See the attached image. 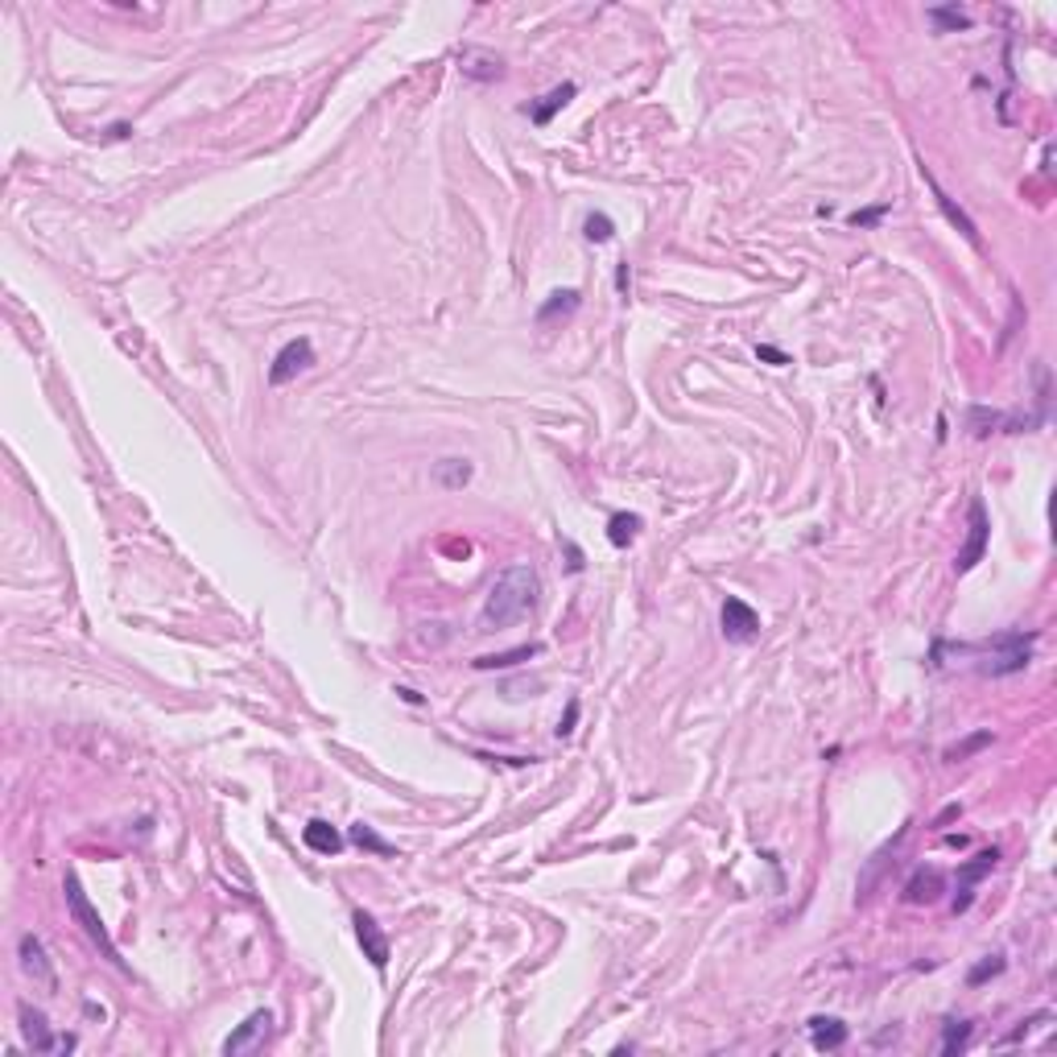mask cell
<instances>
[{"instance_id": "1", "label": "cell", "mask_w": 1057, "mask_h": 1057, "mask_svg": "<svg viewBox=\"0 0 1057 1057\" xmlns=\"http://www.w3.org/2000/svg\"><path fill=\"white\" fill-rule=\"evenodd\" d=\"M537 591H542V583H537V570L529 562L500 570L492 591H488V603L480 612V632H500V628L521 624L537 607Z\"/></svg>"}, {"instance_id": "2", "label": "cell", "mask_w": 1057, "mask_h": 1057, "mask_svg": "<svg viewBox=\"0 0 1057 1057\" xmlns=\"http://www.w3.org/2000/svg\"><path fill=\"white\" fill-rule=\"evenodd\" d=\"M1033 640H1037V632H1004L983 645H958V657H979V674L1004 678V674H1020L1033 661Z\"/></svg>"}, {"instance_id": "3", "label": "cell", "mask_w": 1057, "mask_h": 1057, "mask_svg": "<svg viewBox=\"0 0 1057 1057\" xmlns=\"http://www.w3.org/2000/svg\"><path fill=\"white\" fill-rule=\"evenodd\" d=\"M62 893H66V904H71V917L83 925V934H87L95 946H100V950H103V958H108V963H112V966H124L120 950H116V946H112V938H108V929H103L100 913H95V909H92V901H87V893H83V884H79V876H75V872H66V880H62Z\"/></svg>"}, {"instance_id": "4", "label": "cell", "mask_w": 1057, "mask_h": 1057, "mask_svg": "<svg viewBox=\"0 0 1057 1057\" xmlns=\"http://www.w3.org/2000/svg\"><path fill=\"white\" fill-rule=\"evenodd\" d=\"M718 624H723V637L735 640V645H752L760 637V616L756 607H748L744 599H723V612H718Z\"/></svg>"}, {"instance_id": "5", "label": "cell", "mask_w": 1057, "mask_h": 1057, "mask_svg": "<svg viewBox=\"0 0 1057 1057\" xmlns=\"http://www.w3.org/2000/svg\"><path fill=\"white\" fill-rule=\"evenodd\" d=\"M987 533H991V524H987L983 500H971V533H966V545L958 550V558H955V570H958V575H966V570H975V562H983Z\"/></svg>"}, {"instance_id": "6", "label": "cell", "mask_w": 1057, "mask_h": 1057, "mask_svg": "<svg viewBox=\"0 0 1057 1057\" xmlns=\"http://www.w3.org/2000/svg\"><path fill=\"white\" fill-rule=\"evenodd\" d=\"M310 364H314V348H310V339H289L286 348L273 356L269 384H289V380L298 376V372H306Z\"/></svg>"}, {"instance_id": "7", "label": "cell", "mask_w": 1057, "mask_h": 1057, "mask_svg": "<svg viewBox=\"0 0 1057 1057\" xmlns=\"http://www.w3.org/2000/svg\"><path fill=\"white\" fill-rule=\"evenodd\" d=\"M996 863H1000V851H996V847H991V851H979L975 859H971V863H966V868H963V872H958V896H955V913H966V909H971V901H975V884L983 880V876L991 872Z\"/></svg>"}, {"instance_id": "8", "label": "cell", "mask_w": 1057, "mask_h": 1057, "mask_svg": "<svg viewBox=\"0 0 1057 1057\" xmlns=\"http://www.w3.org/2000/svg\"><path fill=\"white\" fill-rule=\"evenodd\" d=\"M356 938H359V946H364V955H368V963L376 966V971H384L389 966V938L380 934V925H376V917L372 913H364V909H356Z\"/></svg>"}, {"instance_id": "9", "label": "cell", "mask_w": 1057, "mask_h": 1057, "mask_svg": "<svg viewBox=\"0 0 1057 1057\" xmlns=\"http://www.w3.org/2000/svg\"><path fill=\"white\" fill-rule=\"evenodd\" d=\"M21 1028H25V1037H30V1045L38 1049V1053H54V1049H75V1037H50V1028H46V1017H41L38 1008L21 1004Z\"/></svg>"}, {"instance_id": "10", "label": "cell", "mask_w": 1057, "mask_h": 1057, "mask_svg": "<svg viewBox=\"0 0 1057 1057\" xmlns=\"http://www.w3.org/2000/svg\"><path fill=\"white\" fill-rule=\"evenodd\" d=\"M269 1025H273V1017H269L265 1008H260V1012H252V1017H248L244 1025H240L236 1033H232V1037L224 1041V1053H227V1057H236V1053H248V1049H257L260 1041L269 1037Z\"/></svg>"}, {"instance_id": "11", "label": "cell", "mask_w": 1057, "mask_h": 1057, "mask_svg": "<svg viewBox=\"0 0 1057 1057\" xmlns=\"http://www.w3.org/2000/svg\"><path fill=\"white\" fill-rule=\"evenodd\" d=\"M459 71L467 79H500L504 75V58L496 50H480V46H462L459 50Z\"/></svg>"}, {"instance_id": "12", "label": "cell", "mask_w": 1057, "mask_h": 1057, "mask_svg": "<svg viewBox=\"0 0 1057 1057\" xmlns=\"http://www.w3.org/2000/svg\"><path fill=\"white\" fill-rule=\"evenodd\" d=\"M21 966H25V971H30V975L38 979L41 987H46V991H54V987H58V979H54V966H50V958H46V946H41L33 934L21 938Z\"/></svg>"}, {"instance_id": "13", "label": "cell", "mask_w": 1057, "mask_h": 1057, "mask_svg": "<svg viewBox=\"0 0 1057 1057\" xmlns=\"http://www.w3.org/2000/svg\"><path fill=\"white\" fill-rule=\"evenodd\" d=\"M946 888V880H942V872L938 868H917L913 872V880L904 884V901L909 904H929V901H938V893Z\"/></svg>"}, {"instance_id": "14", "label": "cell", "mask_w": 1057, "mask_h": 1057, "mask_svg": "<svg viewBox=\"0 0 1057 1057\" xmlns=\"http://www.w3.org/2000/svg\"><path fill=\"white\" fill-rule=\"evenodd\" d=\"M302 839H306V847H310V851H319V855H335V851H343V834L335 831L330 822H322V818L306 822V831H302Z\"/></svg>"}, {"instance_id": "15", "label": "cell", "mask_w": 1057, "mask_h": 1057, "mask_svg": "<svg viewBox=\"0 0 1057 1057\" xmlns=\"http://www.w3.org/2000/svg\"><path fill=\"white\" fill-rule=\"evenodd\" d=\"M575 92H578L575 83H562V87H554V92H550V95H542V103H533V108H524V112H529V120H533V124H542V128H545V124L554 120V112H558V108H566V103L575 100Z\"/></svg>"}, {"instance_id": "16", "label": "cell", "mask_w": 1057, "mask_h": 1057, "mask_svg": "<svg viewBox=\"0 0 1057 1057\" xmlns=\"http://www.w3.org/2000/svg\"><path fill=\"white\" fill-rule=\"evenodd\" d=\"M810 1037H814V1049H842L847 1045V1025L834 1017H814Z\"/></svg>"}, {"instance_id": "17", "label": "cell", "mask_w": 1057, "mask_h": 1057, "mask_svg": "<svg viewBox=\"0 0 1057 1057\" xmlns=\"http://www.w3.org/2000/svg\"><path fill=\"white\" fill-rule=\"evenodd\" d=\"M637 533H640V516L637 513H616L612 521H607V542L616 545V550L632 545V537Z\"/></svg>"}, {"instance_id": "18", "label": "cell", "mask_w": 1057, "mask_h": 1057, "mask_svg": "<svg viewBox=\"0 0 1057 1057\" xmlns=\"http://www.w3.org/2000/svg\"><path fill=\"white\" fill-rule=\"evenodd\" d=\"M925 182H929V190H934L938 207H942V211H946V219H950V224H955V227H958V232H963V236H966V240H971V244H979V232H975V224H971V219H966V216H963V211H958V207H955V203H950V198H946V195H942V190H938V182H934V178H929V174H925Z\"/></svg>"}, {"instance_id": "19", "label": "cell", "mask_w": 1057, "mask_h": 1057, "mask_svg": "<svg viewBox=\"0 0 1057 1057\" xmlns=\"http://www.w3.org/2000/svg\"><path fill=\"white\" fill-rule=\"evenodd\" d=\"M434 480H438L442 488H462V483L471 480V462H467V459H442V462H434Z\"/></svg>"}, {"instance_id": "20", "label": "cell", "mask_w": 1057, "mask_h": 1057, "mask_svg": "<svg viewBox=\"0 0 1057 1057\" xmlns=\"http://www.w3.org/2000/svg\"><path fill=\"white\" fill-rule=\"evenodd\" d=\"M542 653V645H521V648H508V653H492V657H480L475 661V669H508L516 665V661H529Z\"/></svg>"}, {"instance_id": "21", "label": "cell", "mask_w": 1057, "mask_h": 1057, "mask_svg": "<svg viewBox=\"0 0 1057 1057\" xmlns=\"http://www.w3.org/2000/svg\"><path fill=\"white\" fill-rule=\"evenodd\" d=\"M570 310H578V289H554L550 302L537 310V322H550L554 314H570Z\"/></svg>"}, {"instance_id": "22", "label": "cell", "mask_w": 1057, "mask_h": 1057, "mask_svg": "<svg viewBox=\"0 0 1057 1057\" xmlns=\"http://www.w3.org/2000/svg\"><path fill=\"white\" fill-rule=\"evenodd\" d=\"M351 842H356V847H364V851H376V855H392V847H389V842L380 839V834H376V831H372V826H364V822H356V826H351Z\"/></svg>"}, {"instance_id": "23", "label": "cell", "mask_w": 1057, "mask_h": 1057, "mask_svg": "<svg viewBox=\"0 0 1057 1057\" xmlns=\"http://www.w3.org/2000/svg\"><path fill=\"white\" fill-rule=\"evenodd\" d=\"M971 1041V1020H950L942 1033V1053H958Z\"/></svg>"}, {"instance_id": "24", "label": "cell", "mask_w": 1057, "mask_h": 1057, "mask_svg": "<svg viewBox=\"0 0 1057 1057\" xmlns=\"http://www.w3.org/2000/svg\"><path fill=\"white\" fill-rule=\"evenodd\" d=\"M991 426H1008V418H1004V413L983 410V405H975V410H971V434H975V438H987V434H991Z\"/></svg>"}, {"instance_id": "25", "label": "cell", "mask_w": 1057, "mask_h": 1057, "mask_svg": "<svg viewBox=\"0 0 1057 1057\" xmlns=\"http://www.w3.org/2000/svg\"><path fill=\"white\" fill-rule=\"evenodd\" d=\"M583 227H586L583 236L591 240V244H607V240L616 236V224H612L607 216H586V224H583Z\"/></svg>"}, {"instance_id": "26", "label": "cell", "mask_w": 1057, "mask_h": 1057, "mask_svg": "<svg viewBox=\"0 0 1057 1057\" xmlns=\"http://www.w3.org/2000/svg\"><path fill=\"white\" fill-rule=\"evenodd\" d=\"M929 21H934L938 30H966V25H971V13H963V9H929Z\"/></svg>"}, {"instance_id": "27", "label": "cell", "mask_w": 1057, "mask_h": 1057, "mask_svg": "<svg viewBox=\"0 0 1057 1057\" xmlns=\"http://www.w3.org/2000/svg\"><path fill=\"white\" fill-rule=\"evenodd\" d=\"M991 744V731H979V735H971L966 744H958V748H950L946 752V760H966L971 752H979V748H987Z\"/></svg>"}, {"instance_id": "28", "label": "cell", "mask_w": 1057, "mask_h": 1057, "mask_svg": "<svg viewBox=\"0 0 1057 1057\" xmlns=\"http://www.w3.org/2000/svg\"><path fill=\"white\" fill-rule=\"evenodd\" d=\"M884 216H888V203L868 207V211H851V224H855V227H872V224H880Z\"/></svg>"}, {"instance_id": "29", "label": "cell", "mask_w": 1057, "mask_h": 1057, "mask_svg": "<svg viewBox=\"0 0 1057 1057\" xmlns=\"http://www.w3.org/2000/svg\"><path fill=\"white\" fill-rule=\"evenodd\" d=\"M1000 971H1004V958H1000V955H991V958H987V963H979L975 971H971V983H983V979L1000 975Z\"/></svg>"}, {"instance_id": "30", "label": "cell", "mask_w": 1057, "mask_h": 1057, "mask_svg": "<svg viewBox=\"0 0 1057 1057\" xmlns=\"http://www.w3.org/2000/svg\"><path fill=\"white\" fill-rule=\"evenodd\" d=\"M756 356H760V359H769V364H777V368H780V364H789V356H785L780 348H769V343H760Z\"/></svg>"}, {"instance_id": "31", "label": "cell", "mask_w": 1057, "mask_h": 1057, "mask_svg": "<svg viewBox=\"0 0 1057 1057\" xmlns=\"http://www.w3.org/2000/svg\"><path fill=\"white\" fill-rule=\"evenodd\" d=\"M575 718H578V702H570V707H566L562 727H558V735H570V731H575Z\"/></svg>"}, {"instance_id": "32", "label": "cell", "mask_w": 1057, "mask_h": 1057, "mask_svg": "<svg viewBox=\"0 0 1057 1057\" xmlns=\"http://www.w3.org/2000/svg\"><path fill=\"white\" fill-rule=\"evenodd\" d=\"M628 281H632V273H628V260L620 265V294H628Z\"/></svg>"}]
</instances>
